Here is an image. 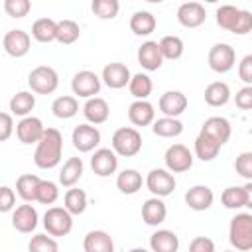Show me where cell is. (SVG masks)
Listing matches in <instances>:
<instances>
[{
  "mask_svg": "<svg viewBox=\"0 0 252 252\" xmlns=\"http://www.w3.org/2000/svg\"><path fill=\"white\" fill-rule=\"evenodd\" d=\"M71 142H73L75 150H79L81 154H87V152H93L100 144V132L91 122L89 124H79V126L73 128Z\"/></svg>",
  "mask_w": 252,
  "mask_h": 252,
  "instance_id": "obj_6",
  "label": "cell"
},
{
  "mask_svg": "<svg viewBox=\"0 0 252 252\" xmlns=\"http://www.w3.org/2000/svg\"><path fill=\"white\" fill-rule=\"evenodd\" d=\"M230 100V87L222 81H215L205 89V102L209 106H224Z\"/></svg>",
  "mask_w": 252,
  "mask_h": 252,
  "instance_id": "obj_30",
  "label": "cell"
},
{
  "mask_svg": "<svg viewBox=\"0 0 252 252\" xmlns=\"http://www.w3.org/2000/svg\"><path fill=\"white\" fill-rule=\"evenodd\" d=\"M128 120L134 126H150V124H154V120H156L154 104L148 102L146 98H136L128 106Z\"/></svg>",
  "mask_w": 252,
  "mask_h": 252,
  "instance_id": "obj_18",
  "label": "cell"
},
{
  "mask_svg": "<svg viewBox=\"0 0 252 252\" xmlns=\"http://www.w3.org/2000/svg\"><path fill=\"white\" fill-rule=\"evenodd\" d=\"M63 203H65L63 207H65L71 215H83L85 209H87V193H85L83 189L71 187V189L65 193Z\"/></svg>",
  "mask_w": 252,
  "mask_h": 252,
  "instance_id": "obj_36",
  "label": "cell"
},
{
  "mask_svg": "<svg viewBox=\"0 0 252 252\" xmlns=\"http://www.w3.org/2000/svg\"><path fill=\"white\" fill-rule=\"evenodd\" d=\"M45 134V126L37 116H24L16 124V136L22 144H37Z\"/></svg>",
  "mask_w": 252,
  "mask_h": 252,
  "instance_id": "obj_11",
  "label": "cell"
},
{
  "mask_svg": "<svg viewBox=\"0 0 252 252\" xmlns=\"http://www.w3.org/2000/svg\"><path fill=\"white\" fill-rule=\"evenodd\" d=\"M32 37L39 43L57 41V22L51 18H39L32 26Z\"/></svg>",
  "mask_w": 252,
  "mask_h": 252,
  "instance_id": "obj_28",
  "label": "cell"
},
{
  "mask_svg": "<svg viewBox=\"0 0 252 252\" xmlns=\"http://www.w3.org/2000/svg\"><path fill=\"white\" fill-rule=\"evenodd\" d=\"M83 114L87 118V122L91 124H102L108 120V114H110V108H108V102L100 96H91L87 98L85 106H83Z\"/></svg>",
  "mask_w": 252,
  "mask_h": 252,
  "instance_id": "obj_20",
  "label": "cell"
},
{
  "mask_svg": "<svg viewBox=\"0 0 252 252\" xmlns=\"http://www.w3.org/2000/svg\"><path fill=\"white\" fill-rule=\"evenodd\" d=\"M146 2H150V4H159V2H163V0H146Z\"/></svg>",
  "mask_w": 252,
  "mask_h": 252,
  "instance_id": "obj_54",
  "label": "cell"
},
{
  "mask_svg": "<svg viewBox=\"0 0 252 252\" xmlns=\"http://www.w3.org/2000/svg\"><path fill=\"white\" fill-rule=\"evenodd\" d=\"M201 132H207L209 136H213L220 146H224L232 134V128H230V122L222 116H211L203 122L201 126Z\"/></svg>",
  "mask_w": 252,
  "mask_h": 252,
  "instance_id": "obj_21",
  "label": "cell"
},
{
  "mask_svg": "<svg viewBox=\"0 0 252 252\" xmlns=\"http://www.w3.org/2000/svg\"><path fill=\"white\" fill-rule=\"evenodd\" d=\"M165 167L171 171V173H183L187 169H191L193 165V154L189 152L187 146L183 144H173L165 150Z\"/></svg>",
  "mask_w": 252,
  "mask_h": 252,
  "instance_id": "obj_10",
  "label": "cell"
},
{
  "mask_svg": "<svg viewBox=\"0 0 252 252\" xmlns=\"http://www.w3.org/2000/svg\"><path fill=\"white\" fill-rule=\"evenodd\" d=\"M246 199H248L246 187H234V185L226 187L220 195V201L226 209H242V207H246Z\"/></svg>",
  "mask_w": 252,
  "mask_h": 252,
  "instance_id": "obj_40",
  "label": "cell"
},
{
  "mask_svg": "<svg viewBox=\"0 0 252 252\" xmlns=\"http://www.w3.org/2000/svg\"><path fill=\"white\" fill-rule=\"evenodd\" d=\"M150 246L154 252H175L179 248V238L173 230L161 228L150 236Z\"/></svg>",
  "mask_w": 252,
  "mask_h": 252,
  "instance_id": "obj_25",
  "label": "cell"
},
{
  "mask_svg": "<svg viewBox=\"0 0 252 252\" xmlns=\"http://www.w3.org/2000/svg\"><path fill=\"white\" fill-rule=\"evenodd\" d=\"M100 79H102V83H104L108 89H124V87L130 83L132 75H130V69H128L124 63L114 61V63L104 65Z\"/></svg>",
  "mask_w": 252,
  "mask_h": 252,
  "instance_id": "obj_15",
  "label": "cell"
},
{
  "mask_svg": "<svg viewBox=\"0 0 252 252\" xmlns=\"http://www.w3.org/2000/svg\"><path fill=\"white\" fill-rule=\"evenodd\" d=\"M83 248H85V252H112L114 250V242H112L108 232H104V230H91L85 236Z\"/></svg>",
  "mask_w": 252,
  "mask_h": 252,
  "instance_id": "obj_26",
  "label": "cell"
},
{
  "mask_svg": "<svg viewBox=\"0 0 252 252\" xmlns=\"http://www.w3.org/2000/svg\"><path fill=\"white\" fill-rule=\"evenodd\" d=\"M112 150L122 158H132L142 150V134L132 126H122L112 134Z\"/></svg>",
  "mask_w": 252,
  "mask_h": 252,
  "instance_id": "obj_3",
  "label": "cell"
},
{
  "mask_svg": "<svg viewBox=\"0 0 252 252\" xmlns=\"http://www.w3.org/2000/svg\"><path fill=\"white\" fill-rule=\"evenodd\" d=\"M39 185H41V179H39L37 175H33V173H24V175H20L18 181H16V191H18V195H20L26 203H30V201H35V199H37V189H39Z\"/></svg>",
  "mask_w": 252,
  "mask_h": 252,
  "instance_id": "obj_31",
  "label": "cell"
},
{
  "mask_svg": "<svg viewBox=\"0 0 252 252\" xmlns=\"http://www.w3.org/2000/svg\"><path fill=\"white\" fill-rule=\"evenodd\" d=\"M63 156V136L57 128H45L43 138L37 142L35 154H33V163L39 169H53L59 165Z\"/></svg>",
  "mask_w": 252,
  "mask_h": 252,
  "instance_id": "obj_1",
  "label": "cell"
},
{
  "mask_svg": "<svg viewBox=\"0 0 252 252\" xmlns=\"http://www.w3.org/2000/svg\"><path fill=\"white\" fill-rule=\"evenodd\" d=\"M159 47H161V53H163V59H169V61H175L183 55V39L179 35H163L159 39Z\"/></svg>",
  "mask_w": 252,
  "mask_h": 252,
  "instance_id": "obj_38",
  "label": "cell"
},
{
  "mask_svg": "<svg viewBox=\"0 0 252 252\" xmlns=\"http://www.w3.org/2000/svg\"><path fill=\"white\" fill-rule=\"evenodd\" d=\"M252 32V12L250 10H240V16L232 28L234 35H246Z\"/></svg>",
  "mask_w": 252,
  "mask_h": 252,
  "instance_id": "obj_47",
  "label": "cell"
},
{
  "mask_svg": "<svg viewBox=\"0 0 252 252\" xmlns=\"http://www.w3.org/2000/svg\"><path fill=\"white\" fill-rule=\"evenodd\" d=\"M244 187H246V195H248V199H246V207L252 211V181H248Z\"/></svg>",
  "mask_w": 252,
  "mask_h": 252,
  "instance_id": "obj_53",
  "label": "cell"
},
{
  "mask_svg": "<svg viewBox=\"0 0 252 252\" xmlns=\"http://www.w3.org/2000/svg\"><path fill=\"white\" fill-rule=\"evenodd\" d=\"M51 110L57 118L61 120H67V118H73L77 112H79V102L75 96L71 94H63V96H57L51 104Z\"/></svg>",
  "mask_w": 252,
  "mask_h": 252,
  "instance_id": "obj_35",
  "label": "cell"
},
{
  "mask_svg": "<svg viewBox=\"0 0 252 252\" xmlns=\"http://www.w3.org/2000/svg\"><path fill=\"white\" fill-rule=\"evenodd\" d=\"M234 104L240 110H252V85L242 87L236 94H234Z\"/></svg>",
  "mask_w": 252,
  "mask_h": 252,
  "instance_id": "obj_48",
  "label": "cell"
},
{
  "mask_svg": "<svg viewBox=\"0 0 252 252\" xmlns=\"http://www.w3.org/2000/svg\"><path fill=\"white\" fill-rule=\"evenodd\" d=\"M234 169L240 177L252 181V152H242L234 159Z\"/></svg>",
  "mask_w": 252,
  "mask_h": 252,
  "instance_id": "obj_46",
  "label": "cell"
},
{
  "mask_svg": "<svg viewBox=\"0 0 252 252\" xmlns=\"http://www.w3.org/2000/svg\"><path fill=\"white\" fill-rule=\"evenodd\" d=\"M116 187L124 195H134L142 189V173L136 169H124L116 177Z\"/></svg>",
  "mask_w": 252,
  "mask_h": 252,
  "instance_id": "obj_33",
  "label": "cell"
},
{
  "mask_svg": "<svg viewBox=\"0 0 252 252\" xmlns=\"http://www.w3.org/2000/svg\"><path fill=\"white\" fill-rule=\"evenodd\" d=\"M159 110L163 112V116H179L185 112L187 108V96L181 93V91H165L161 96H159V102H158Z\"/></svg>",
  "mask_w": 252,
  "mask_h": 252,
  "instance_id": "obj_19",
  "label": "cell"
},
{
  "mask_svg": "<svg viewBox=\"0 0 252 252\" xmlns=\"http://www.w3.org/2000/svg\"><path fill=\"white\" fill-rule=\"evenodd\" d=\"M205 2H209V4H215V2H219V0H205Z\"/></svg>",
  "mask_w": 252,
  "mask_h": 252,
  "instance_id": "obj_55",
  "label": "cell"
},
{
  "mask_svg": "<svg viewBox=\"0 0 252 252\" xmlns=\"http://www.w3.org/2000/svg\"><path fill=\"white\" fill-rule=\"evenodd\" d=\"M14 205H16V193L8 185H4L0 189V211L2 213H8V211L14 209Z\"/></svg>",
  "mask_w": 252,
  "mask_h": 252,
  "instance_id": "obj_50",
  "label": "cell"
},
{
  "mask_svg": "<svg viewBox=\"0 0 252 252\" xmlns=\"http://www.w3.org/2000/svg\"><path fill=\"white\" fill-rule=\"evenodd\" d=\"M33 93V91H32ZM30 91H20L10 98V110L16 116H28L35 106V94Z\"/></svg>",
  "mask_w": 252,
  "mask_h": 252,
  "instance_id": "obj_34",
  "label": "cell"
},
{
  "mask_svg": "<svg viewBox=\"0 0 252 252\" xmlns=\"http://www.w3.org/2000/svg\"><path fill=\"white\" fill-rule=\"evenodd\" d=\"M83 171H85V165H83V159L81 158H69L61 171H59V183L63 187H73L81 177H83Z\"/></svg>",
  "mask_w": 252,
  "mask_h": 252,
  "instance_id": "obj_29",
  "label": "cell"
},
{
  "mask_svg": "<svg viewBox=\"0 0 252 252\" xmlns=\"http://www.w3.org/2000/svg\"><path fill=\"white\" fill-rule=\"evenodd\" d=\"M167 217V207L161 201V197H152L142 205V220L150 226H158L165 220Z\"/></svg>",
  "mask_w": 252,
  "mask_h": 252,
  "instance_id": "obj_23",
  "label": "cell"
},
{
  "mask_svg": "<svg viewBox=\"0 0 252 252\" xmlns=\"http://www.w3.org/2000/svg\"><path fill=\"white\" fill-rule=\"evenodd\" d=\"M28 85L37 94H51L59 87V75L49 65H39L28 75Z\"/></svg>",
  "mask_w": 252,
  "mask_h": 252,
  "instance_id": "obj_4",
  "label": "cell"
},
{
  "mask_svg": "<svg viewBox=\"0 0 252 252\" xmlns=\"http://www.w3.org/2000/svg\"><path fill=\"white\" fill-rule=\"evenodd\" d=\"M100 85H102V79L93 71H79V73H75V77L71 81L73 94H77L81 98L96 96L100 93Z\"/></svg>",
  "mask_w": 252,
  "mask_h": 252,
  "instance_id": "obj_8",
  "label": "cell"
},
{
  "mask_svg": "<svg viewBox=\"0 0 252 252\" xmlns=\"http://www.w3.org/2000/svg\"><path fill=\"white\" fill-rule=\"evenodd\" d=\"M91 10L100 20H112L120 12V2L118 0H93Z\"/></svg>",
  "mask_w": 252,
  "mask_h": 252,
  "instance_id": "obj_41",
  "label": "cell"
},
{
  "mask_svg": "<svg viewBox=\"0 0 252 252\" xmlns=\"http://www.w3.org/2000/svg\"><path fill=\"white\" fill-rule=\"evenodd\" d=\"M32 10V0H4V12L10 18H26Z\"/></svg>",
  "mask_w": 252,
  "mask_h": 252,
  "instance_id": "obj_45",
  "label": "cell"
},
{
  "mask_svg": "<svg viewBox=\"0 0 252 252\" xmlns=\"http://www.w3.org/2000/svg\"><path fill=\"white\" fill-rule=\"evenodd\" d=\"M118 154L110 148H98L91 158V169L98 177H108L118 169Z\"/></svg>",
  "mask_w": 252,
  "mask_h": 252,
  "instance_id": "obj_12",
  "label": "cell"
},
{
  "mask_svg": "<svg viewBox=\"0 0 252 252\" xmlns=\"http://www.w3.org/2000/svg\"><path fill=\"white\" fill-rule=\"evenodd\" d=\"M30 252H55L59 250V244L55 240V236H47V234H33V238L28 244Z\"/></svg>",
  "mask_w": 252,
  "mask_h": 252,
  "instance_id": "obj_43",
  "label": "cell"
},
{
  "mask_svg": "<svg viewBox=\"0 0 252 252\" xmlns=\"http://www.w3.org/2000/svg\"><path fill=\"white\" fill-rule=\"evenodd\" d=\"M228 240L236 250H252V213H236L230 219Z\"/></svg>",
  "mask_w": 252,
  "mask_h": 252,
  "instance_id": "obj_2",
  "label": "cell"
},
{
  "mask_svg": "<svg viewBox=\"0 0 252 252\" xmlns=\"http://www.w3.org/2000/svg\"><path fill=\"white\" fill-rule=\"evenodd\" d=\"M156 26H158V20L148 10H138L130 18V30L136 35H150V33L156 32Z\"/></svg>",
  "mask_w": 252,
  "mask_h": 252,
  "instance_id": "obj_27",
  "label": "cell"
},
{
  "mask_svg": "<svg viewBox=\"0 0 252 252\" xmlns=\"http://www.w3.org/2000/svg\"><path fill=\"white\" fill-rule=\"evenodd\" d=\"M175 177L169 169H152L146 177V187L156 195V197H167L175 191Z\"/></svg>",
  "mask_w": 252,
  "mask_h": 252,
  "instance_id": "obj_9",
  "label": "cell"
},
{
  "mask_svg": "<svg viewBox=\"0 0 252 252\" xmlns=\"http://www.w3.org/2000/svg\"><path fill=\"white\" fill-rule=\"evenodd\" d=\"M205 20H207V12L201 2H183L177 8V22L183 28H189V30L199 28L205 24Z\"/></svg>",
  "mask_w": 252,
  "mask_h": 252,
  "instance_id": "obj_14",
  "label": "cell"
},
{
  "mask_svg": "<svg viewBox=\"0 0 252 252\" xmlns=\"http://www.w3.org/2000/svg\"><path fill=\"white\" fill-rule=\"evenodd\" d=\"M2 45H4V51L10 55V57H24L28 51H30V45H32V37L28 32L24 30H10L4 33V39H2Z\"/></svg>",
  "mask_w": 252,
  "mask_h": 252,
  "instance_id": "obj_13",
  "label": "cell"
},
{
  "mask_svg": "<svg viewBox=\"0 0 252 252\" xmlns=\"http://www.w3.org/2000/svg\"><path fill=\"white\" fill-rule=\"evenodd\" d=\"M12 130H14L12 114H10V112H2V114H0V140L6 142V140L12 136Z\"/></svg>",
  "mask_w": 252,
  "mask_h": 252,
  "instance_id": "obj_52",
  "label": "cell"
},
{
  "mask_svg": "<svg viewBox=\"0 0 252 252\" xmlns=\"http://www.w3.org/2000/svg\"><path fill=\"white\" fill-rule=\"evenodd\" d=\"M81 28L75 20H61L57 22V41L63 45H71L79 39Z\"/></svg>",
  "mask_w": 252,
  "mask_h": 252,
  "instance_id": "obj_37",
  "label": "cell"
},
{
  "mask_svg": "<svg viewBox=\"0 0 252 252\" xmlns=\"http://www.w3.org/2000/svg\"><path fill=\"white\" fill-rule=\"evenodd\" d=\"M215 201V195L211 187L207 185H195L185 193V203L193 211H207Z\"/></svg>",
  "mask_w": 252,
  "mask_h": 252,
  "instance_id": "obj_22",
  "label": "cell"
},
{
  "mask_svg": "<svg viewBox=\"0 0 252 252\" xmlns=\"http://www.w3.org/2000/svg\"><path fill=\"white\" fill-rule=\"evenodd\" d=\"M238 77L246 85H252V53H248V55H244L240 59V63H238Z\"/></svg>",
  "mask_w": 252,
  "mask_h": 252,
  "instance_id": "obj_49",
  "label": "cell"
},
{
  "mask_svg": "<svg viewBox=\"0 0 252 252\" xmlns=\"http://www.w3.org/2000/svg\"><path fill=\"white\" fill-rule=\"evenodd\" d=\"M219 150H220V144L213 136H209L207 132H199V136L195 138V156L201 161H213Z\"/></svg>",
  "mask_w": 252,
  "mask_h": 252,
  "instance_id": "obj_24",
  "label": "cell"
},
{
  "mask_svg": "<svg viewBox=\"0 0 252 252\" xmlns=\"http://www.w3.org/2000/svg\"><path fill=\"white\" fill-rule=\"evenodd\" d=\"M138 63L146 71H158L163 63V53L158 41H144L138 47Z\"/></svg>",
  "mask_w": 252,
  "mask_h": 252,
  "instance_id": "obj_17",
  "label": "cell"
},
{
  "mask_svg": "<svg viewBox=\"0 0 252 252\" xmlns=\"http://www.w3.org/2000/svg\"><path fill=\"white\" fill-rule=\"evenodd\" d=\"M152 132L156 136H159V138H175V136H179L183 132V124L175 116H163V118L154 120Z\"/></svg>",
  "mask_w": 252,
  "mask_h": 252,
  "instance_id": "obj_32",
  "label": "cell"
},
{
  "mask_svg": "<svg viewBox=\"0 0 252 252\" xmlns=\"http://www.w3.org/2000/svg\"><path fill=\"white\" fill-rule=\"evenodd\" d=\"M236 63V53L234 47L228 43H215L209 49V67L215 73H226L234 67Z\"/></svg>",
  "mask_w": 252,
  "mask_h": 252,
  "instance_id": "obj_7",
  "label": "cell"
},
{
  "mask_svg": "<svg viewBox=\"0 0 252 252\" xmlns=\"http://www.w3.org/2000/svg\"><path fill=\"white\" fill-rule=\"evenodd\" d=\"M57 199H59V187L53 181L41 179V185L37 189V199L35 201L41 203V205H53Z\"/></svg>",
  "mask_w": 252,
  "mask_h": 252,
  "instance_id": "obj_44",
  "label": "cell"
},
{
  "mask_svg": "<svg viewBox=\"0 0 252 252\" xmlns=\"http://www.w3.org/2000/svg\"><path fill=\"white\" fill-rule=\"evenodd\" d=\"M37 211H35V207H32V205H20V207H16L14 209V215H12V226L18 230V232H22V234H30V232H33L35 230V226H37Z\"/></svg>",
  "mask_w": 252,
  "mask_h": 252,
  "instance_id": "obj_16",
  "label": "cell"
},
{
  "mask_svg": "<svg viewBox=\"0 0 252 252\" xmlns=\"http://www.w3.org/2000/svg\"><path fill=\"white\" fill-rule=\"evenodd\" d=\"M189 250L191 252H215V242L207 236H197L191 240Z\"/></svg>",
  "mask_w": 252,
  "mask_h": 252,
  "instance_id": "obj_51",
  "label": "cell"
},
{
  "mask_svg": "<svg viewBox=\"0 0 252 252\" xmlns=\"http://www.w3.org/2000/svg\"><path fill=\"white\" fill-rule=\"evenodd\" d=\"M43 226H45L47 234H51L55 238L67 236L73 228V215L65 207H49L43 215Z\"/></svg>",
  "mask_w": 252,
  "mask_h": 252,
  "instance_id": "obj_5",
  "label": "cell"
},
{
  "mask_svg": "<svg viewBox=\"0 0 252 252\" xmlns=\"http://www.w3.org/2000/svg\"><path fill=\"white\" fill-rule=\"evenodd\" d=\"M238 16H240V8H236V6H232V4H224V6H220V8L217 10V24H219L222 30L232 32V28H234Z\"/></svg>",
  "mask_w": 252,
  "mask_h": 252,
  "instance_id": "obj_42",
  "label": "cell"
},
{
  "mask_svg": "<svg viewBox=\"0 0 252 252\" xmlns=\"http://www.w3.org/2000/svg\"><path fill=\"white\" fill-rule=\"evenodd\" d=\"M128 89H130V94L132 96H136V98H148L152 94L154 83H152V79L146 73H136V75H132V79L128 83Z\"/></svg>",
  "mask_w": 252,
  "mask_h": 252,
  "instance_id": "obj_39",
  "label": "cell"
}]
</instances>
